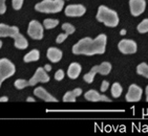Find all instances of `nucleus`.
<instances>
[{
  "label": "nucleus",
  "instance_id": "nucleus-1",
  "mask_svg": "<svg viewBox=\"0 0 148 136\" xmlns=\"http://www.w3.org/2000/svg\"><path fill=\"white\" fill-rule=\"evenodd\" d=\"M107 37L106 35L101 34L96 39L85 37L79 40L73 46L74 54H84V56H94V54H103L106 50Z\"/></svg>",
  "mask_w": 148,
  "mask_h": 136
},
{
  "label": "nucleus",
  "instance_id": "nucleus-2",
  "mask_svg": "<svg viewBox=\"0 0 148 136\" xmlns=\"http://www.w3.org/2000/svg\"><path fill=\"white\" fill-rule=\"evenodd\" d=\"M96 18L99 22L104 23L108 27H116L119 24V16L118 13L114 10H110L105 5H100L98 9Z\"/></svg>",
  "mask_w": 148,
  "mask_h": 136
},
{
  "label": "nucleus",
  "instance_id": "nucleus-3",
  "mask_svg": "<svg viewBox=\"0 0 148 136\" xmlns=\"http://www.w3.org/2000/svg\"><path fill=\"white\" fill-rule=\"evenodd\" d=\"M64 7V0H42L35 5V10L44 14H57Z\"/></svg>",
  "mask_w": 148,
  "mask_h": 136
},
{
  "label": "nucleus",
  "instance_id": "nucleus-4",
  "mask_svg": "<svg viewBox=\"0 0 148 136\" xmlns=\"http://www.w3.org/2000/svg\"><path fill=\"white\" fill-rule=\"evenodd\" d=\"M15 72H16V66L14 65V63L6 58L0 59V87L3 81L13 77Z\"/></svg>",
  "mask_w": 148,
  "mask_h": 136
},
{
  "label": "nucleus",
  "instance_id": "nucleus-5",
  "mask_svg": "<svg viewBox=\"0 0 148 136\" xmlns=\"http://www.w3.org/2000/svg\"><path fill=\"white\" fill-rule=\"evenodd\" d=\"M43 31H44V26L37 21V20H32L29 23L27 27V35L32 39L34 40H42L43 39Z\"/></svg>",
  "mask_w": 148,
  "mask_h": 136
},
{
  "label": "nucleus",
  "instance_id": "nucleus-6",
  "mask_svg": "<svg viewBox=\"0 0 148 136\" xmlns=\"http://www.w3.org/2000/svg\"><path fill=\"white\" fill-rule=\"evenodd\" d=\"M118 48L124 54H132L137 52L138 45L137 43H136V41H134V40L123 39L118 44Z\"/></svg>",
  "mask_w": 148,
  "mask_h": 136
},
{
  "label": "nucleus",
  "instance_id": "nucleus-7",
  "mask_svg": "<svg viewBox=\"0 0 148 136\" xmlns=\"http://www.w3.org/2000/svg\"><path fill=\"white\" fill-rule=\"evenodd\" d=\"M49 75L47 74V71L42 67H38L36 72L34 73V75L31 78V80L29 81V86H35L38 83H47L49 82Z\"/></svg>",
  "mask_w": 148,
  "mask_h": 136
},
{
  "label": "nucleus",
  "instance_id": "nucleus-8",
  "mask_svg": "<svg viewBox=\"0 0 148 136\" xmlns=\"http://www.w3.org/2000/svg\"><path fill=\"white\" fill-rule=\"evenodd\" d=\"M66 17H82L86 13V7L82 4H69L65 7Z\"/></svg>",
  "mask_w": 148,
  "mask_h": 136
},
{
  "label": "nucleus",
  "instance_id": "nucleus-9",
  "mask_svg": "<svg viewBox=\"0 0 148 136\" xmlns=\"http://www.w3.org/2000/svg\"><path fill=\"white\" fill-rule=\"evenodd\" d=\"M143 90L140 86L136 85V84H132V85L129 86L128 88V92L126 94V101L129 103H134V102H139L141 97H142Z\"/></svg>",
  "mask_w": 148,
  "mask_h": 136
},
{
  "label": "nucleus",
  "instance_id": "nucleus-10",
  "mask_svg": "<svg viewBox=\"0 0 148 136\" xmlns=\"http://www.w3.org/2000/svg\"><path fill=\"white\" fill-rule=\"evenodd\" d=\"M129 9L134 17H138L145 12L146 1L145 0H129Z\"/></svg>",
  "mask_w": 148,
  "mask_h": 136
},
{
  "label": "nucleus",
  "instance_id": "nucleus-11",
  "mask_svg": "<svg viewBox=\"0 0 148 136\" xmlns=\"http://www.w3.org/2000/svg\"><path fill=\"white\" fill-rule=\"evenodd\" d=\"M34 94H35V97H39V99H41L42 101H44V102H47V103H57L58 102V99L55 97H53L49 92H47V90L43 87L36 88V89L34 90Z\"/></svg>",
  "mask_w": 148,
  "mask_h": 136
},
{
  "label": "nucleus",
  "instance_id": "nucleus-12",
  "mask_svg": "<svg viewBox=\"0 0 148 136\" xmlns=\"http://www.w3.org/2000/svg\"><path fill=\"white\" fill-rule=\"evenodd\" d=\"M84 97L89 102H111V99H108L106 95L99 93L97 90H94V89L87 91L84 94Z\"/></svg>",
  "mask_w": 148,
  "mask_h": 136
},
{
  "label": "nucleus",
  "instance_id": "nucleus-13",
  "mask_svg": "<svg viewBox=\"0 0 148 136\" xmlns=\"http://www.w3.org/2000/svg\"><path fill=\"white\" fill-rule=\"evenodd\" d=\"M18 33H19V29L17 26H10L4 23H0V38H14Z\"/></svg>",
  "mask_w": 148,
  "mask_h": 136
},
{
  "label": "nucleus",
  "instance_id": "nucleus-14",
  "mask_svg": "<svg viewBox=\"0 0 148 136\" xmlns=\"http://www.w3.org/2000/svg\"><path fill=\"white\" fill-rule=\"evenodd\" d=\"M46 57L51 63H57L62 59L63 52L61 49L56 48V47H49L46 51Z\"/></svg>",
  "mask_w": 148,
  "mask_h": 136
},
{
  "label": "nucleus",
  "instance_id": "nucleus-15",
  "mask_svg": "<svg viewBox=\"0 0 148 136\" xmlns=\"http://www.w3.org/2000/svg\"><path fill=\"white\" fill-rule=\"evenodd\" d=\"M91 72H94L95 74L100 73L102 75H107L109 74V72L111 71V64L109 62H103L100 65L94 66L90 69Z\"/></svg>",
  "mask_w": 148,
  "mask_h": 136
},
{
  "label": "nucleus",
  "instance_id": "nucleus-16",
  "mask_svg": "<svg viewBox=\"0 0 148 136\" xmlns=\"http://www.w3.org/2000/svg\"><path fill=\"white\" fill-rule=\"evenodd\" d=\"M13 39H14V46L16 47V48L21 49V50L27 48V46H29V41L26 40V38L24 37L22 34L18 33Z\"/></svg>",
  "mask_w": 148,
  "mask_h": 136
},
{
  "label": "nucleus",
  "instance_id": "nucleus-17",
  "mask_svg": "<svg viewBox=\"0 0 148 136\" xmlns=\"http://www.w3.org/2000/svg\"><path fill=\"white\" fill-rule=\"evenodd\" d=\"M81 70H82V67L79 63H71L69 65V69H67V75H69V79L71 80H76L81 73Z\"/></svg>",
  "mask_w": 148,
  "mask_h": 136
},
{
  "label": "nucleus",
  "instance_id": "nucleus-18",
  "mask_svg": "<svg viewBox=\"0 0 148 136\" xmlns=\"http://www.w3.org/2000/svg\"><path fill=\"white\" fill-rule=\"evenodd\" d=\"M82 94V89L81 88H76L73 91H69L63 95V102H76V97H80Z\"/></svg>",
  "mask_w": 148,
  "mask_h": 136
},
{
  "label": "nucleus",
  "instance_id": "nucleus-19",
  "mask_svg": "<svg viewBox=\"0 0 148 136\" xmlns=\"http://www.w3.org/2000/svg\"><path fill=\"white\" fill-rule=\"evenodd\" d=\"M40 59V51L38 49H33L29 52L24 56L23 58V61L25 63H31V62H36Z\"/></svg>",
  "mask_w": 148,
  "mask_h": 136
},
{
  "label": "nucleus",
  "instance_id": "nucleus-20",
  "mask_svg": "<svg viewBox=\"0 0 148 136\" xmlns=\"http://www.w3.org/2000/svg\"><path fill=\"white\" fill-rule=\"evenodd\" d=\"M122 91H123V88L119 83H114V84H112V86H111V95H112L114 99H118V97H121Z\"/></svg>",
  "mask_w": 148,
  "mask_h": 136
},
{
  "label": "nucleus",
  "instance_id": "nucleus-21",
  "mask_svg": "<svg viewBox=\"0 0 148 136\" xmlns=\"http://www.w3.org/2000/svg\"><path fill=\"white\" fill-rule=\"evenodd\" d=\"M59 24V20L57 19H51V18H47L43 21V26H44V29H55L56 26Z\"/></svg>",
  "mask_w": 148,
  "mask_h": 136
},
{
  "label": "nucleus",
  "instance_id": "nucleus-22",
  "mask_svg": "<svg viewBox=\"0 0 148 136\" xmlns=\"http://www.w3.org/2000/svg\"><path fill=\"white\" fill-rule=\"evenodd\" d=\"M137 72L140 75H143V77H145L148 79V64H146L144 62L139 64L137 67Z\"/></svg>",
  "mask_w": 148,
  "mask_h": 136
},
{
  "label": "nucleus",
  "instance_id": "nucleus-23",
  "mask_svg": "<svg viewBox=\"0 0 148 136\" xmlns=\"http://www.w3.org/2000/svg\"><path fill=\"white\" fill-rule=\"evenodd\" d=\"M137 29L141 34H146V33H148V18L142 20V21L139 23Z\"/></svg>",
  "mask_w": 148,
  "mask_h": 136
},
{
  "label": "nucleus",
  "instance_id": "nucleus-24",
  "mask_svg": "<svg viewBox=\"0 0 148 136\" xmlns=\"http://www.w3.org/2000/svg\"><path fill=\"white\" fill-rule=\"evenodd\" d=\"M14 86L17 88L18 90H21V89H24L25 87L29 86V81H26V80L18 79L14 82Z\"/></svg>",
  "mask_w": 148,
  "mask_h": 136
},
{
  "label": "nucleus",
  "instance_id": "nucleus-25",
  "mask_svg": "<svg viewBox=\"0 0 148 136\" xmlns=\"http://www.w3.org/2000/svg\"><path fill=\"white\" fill-rule=\"evenodd\" d=\"M62 29L65 31L69 36V35H73L75 31H76V27H75L73 24H71V23H63V24H62Z\"/></svg>",
  "mask_w": 148,
  "mask_h": 136
},
{
  "label": "nucleus",
  "instance_id": "nucleus-26",
  "mask_svg": "<svg viewBox=\"0 0 148 136\" xmlns=\"http://www.w3.org/2000/svg\"><path fill=\"white\" fill-rule=\"evenodd\" d=\"M23 2H24V0H12L13 9L16 10V11L21 10V7H22V5H23Z\"/></svg>",
  "mask_w": 148,
  "mask_h": 136
},
{
  "label": "nucleus",
  "instance_id": "nucleus-27",
  "mask_svg": "<svg viewBox=\"0 0 148 136\" xmlns=\"http://www.w3.org/2000/svg\"><path fill=\"white\" fill-rule=\"evenodd\" d=\"M64 75H65L64 71H63L62 69H59V70H57L56 73H55V80H56V81H62V80L64 79Z\"/></svg>",
  "mask_w": 148,
  "mask_h": 136
},
{
  "label": "nucleus",
  "instance_id": "nucleus-28",
  "mask_svg": "<svg viewBox=\"0 0 148 136\" xmlns=\"http://www.w3.org/2000/svg\"><path fill=\"white\" fill-rule=\"evenodd\" d=\"M67 37H69V35L66 34V33H64V34H60L57 37V39H56V43L61 44V43H63L66 39H67Z\"/></svg>",
  "mask_w": 148,
  "mask_h": 136
},
{
  "label": "nucleus",
  "instance_id": "nucleus-29",
  "mask_svg": "<svg viewBox=\"0 0 148 136\" xmlns=\"http://www.w3.org/2000/svg\"><path fill=\"white\" fill-rule=\"evenodd\" d=\"M6 12L5 0H0V15H3Z\"/></svg>",
  "mask_w": 148,
  "mask_h": 136
},
{
  "label": "nucleus",
  "instance_id": "nucleus-30",
  "mask_svg": "<svg viewBox=\"0 0 148 136\" xmlns=\"http://www.w3.org/2000/svg\"><path fill=\"white\" fill-rule=\"evenodd\" d=\"M109 88V83L107 82V81H103L102 84H101V92H105L107 89Z\"/></svg>",
  "mask_w": 148,
  "mask_h": 136
},
{
  "label": "nucleus",
  "instance_id": "nucleus-31",
  "mask_svg": "<svg viewBox=\"0 0 148 136\" xmlns=\"http://www.w3.org/2000/svg\"><path fill=\"white\" fill-rule=\"evenodd\" d=\"M9 101V97H0V103H6Z\"/></svg>",
  "mask_w": 148,
  "mask_h": 136
},
{
  "label": "nucleus",
  "instance_id": "nucleus-32",
  "mask_svg": "<svg viewBox=\"0 0 148 136\" xmlns=\"http://www.w3.org/2000/svg\"><path fill=\"white\" fill-rule=\"evenodd\" d=\"M44 69H45V70L49 72V71L51 70V66L49 65V64H45V66H44Z\"/></svg>",
  "mask_w": 148,
  "mask_h": 136
},
{
  "label": "nucleus",
  "instance_id": "nucleus-33",
  "mask_svg": "<svg viewBox=\"0 0 148 136\" xmlns=\"http://www.w3.org/2000/svg\"><path fill=\"white\" fill-rule=\"evenodd\" d=\"M26 101H27V102H29V103H35V102H36V99H35L34 97H27V99H26Z\"/></svg>",
  "mask_w": 148,
  "mask_h": 136
},
{
  "label": "nucleus",
  "instance_id": "nucleus-34",
  "mask_svg": "<svg viewBox=\"0 0 148 136\" xmlns=\"http://www.w3.org/2000/svg\"><path fill=\"white\" fill-rule=\"evenodd\" d=\"M145 92H146V101L148 102V85H147V87H146V89H145Z\"/></svg>",
  "mask_w": 148,
  "mask_h": 136
},
{
  "label": "nucleus",
  "instance_id": "nucleus-35",
  "mask_svg": "<svg viewBox=\"0 0 148 136\" xmlns=\"http://www.w3.org/2000/svg\"><path fill=\"white\" fill-rule=\"evenodd\" d=\"M120 34L122 35V36H124V35L126 34V29H122V31H121V33H120Z\"/></svg>",
  "mask_w": 148,
  "mask_h": 136
},
{
  "label": "nucleus",
  "instance_id": "nucleus-36",
  "mask_svg": "<svg viewBox=\"0 0 148 136\" xmlns=\"http://www.w3.org/2000/svg\"><path fill=\"white\" fill-rule=\"evenodd\" d=\"M1 47H2V41L0 40V48H1Z\"/></svg>",
  "mask_w": 148,
  "mask_h": 136
}]
</instances>
